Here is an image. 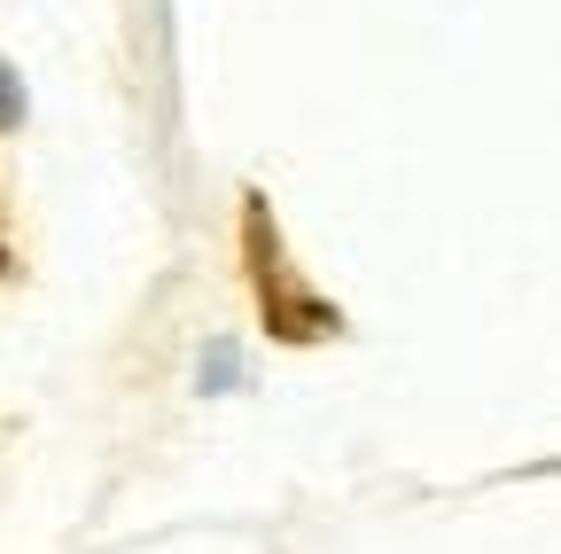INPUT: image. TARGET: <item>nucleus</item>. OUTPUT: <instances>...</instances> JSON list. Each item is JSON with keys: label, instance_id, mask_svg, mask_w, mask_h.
<instances>
[{"label": "nucleus", "instance_id": "1", "mask_svg": "<svg viewBox=\"0 0 561 554\" xmlns=\"http://www.w3.org/2000/svg\"><path fill=\"white\" fill-rule=\"evenodd\" d=\"M9 125H24V87L9 79V63H0V133Z\"/></svg>", "mask_w": 561, "mask_h": 554}]
</instances>
